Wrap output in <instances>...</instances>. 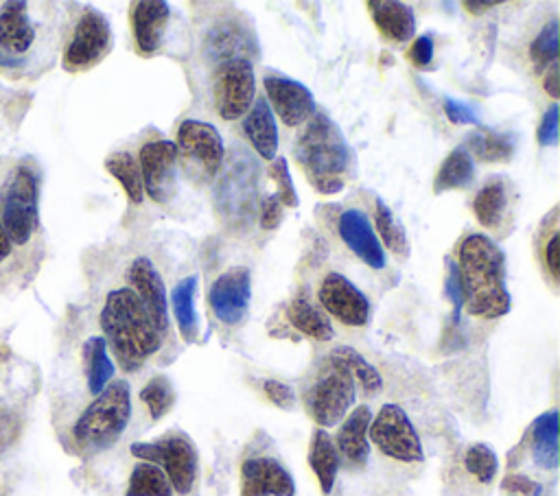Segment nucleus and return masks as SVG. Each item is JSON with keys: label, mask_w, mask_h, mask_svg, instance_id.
I'll list each match as a JSON object with an SVG mask.
<instances>
[{"label": "nucleus", "mask_w": 560, "mask_h": 496, "mask_svg": "<svg viewBox=\"0 0 560 496\" xmlns=\"http://www.w3.org/2000/svg\"><path fill=\"white\" fill-rule=\"evenodd\" d=\"M335 358H339L352 374V378L361 385V389L368 393V395H374L381 391L383 387V378L378 374V369L365 361L354 347H348V345H339L330 352Z\"/></svg>", "instance_id": "37"}, {"label": "nucleus", "mask_w": 560, "mask_h": 496, "mask_svg": "<svg viewBox=\"0 0 560 496\" xmlns=\"http://www.w3.org/2000/svg\"><path fill=\"white\" fill-rule=\"evenodd\" d=\"M129 450L136 459L158 465L166 474L173 494L184 496L192 489L199 457L195 444L184 433H168L155 441H136Z\"/></svg>", "instance_id": "6"}, {"label": "nucleus", "mask_w": 560, "mask_h": 496, "mask_svg": "<svg viewBox=\"0 0 560 496\" xmlns=\"http://www.w3.org/2000/svg\"><path fill=\"white\" fill-rule=\"evenodd\" d=\"M536 140L540 146H556L558 142V103H551L540 118Z\"/></svg>", "instance_id": "42"}, {"label": "nucleus", "mask_w": 560, "mask_h": 496, "mask_svg": "<svg viewBox=\"0 0 560 496\" xmlns=\"http://www.w3.org/2000/svg\"><path fill=\"white\" fill-rule=\"evenodd\" d=\"M11 247H13V243H11V238H9V234H7V229H4V225H2V221H0V262L9 258Z\"/></svg>", "instance_id": "53"}, {"label": "nucleus", "mask_w": 560, "mask_h": 496, "mask_svg": "<svg viewBox=\"0 0 560 496\" xmlns=\"http://www.w3.org/2000/svg\"><path fill=\"white\" fill-rule=\"evenodd\" d=\"M339 452L335 448L332 437L328 435L326 428H315L311 435V446H308V465L313 474L317 476V483L324 494L332 492V485L337 481L339 472Z\"/></svg>", "instance_id": "26"}, {"label": "nucleus", "mask_w": 560, "mask_h": 496, "mask_svg": "<svg viewBox=\"0 0 560 496\" xmlns=\"http://www.w3.org/2000/svg\"><path fill=\"white\" fill-rule=\"evenodd\" d=\"M195 291H197V275L192 273V275L182 277L175 284L173 295H171L177 330H179L182 339L188 343L197 341V334H199V319H197V310H195Z\"/></svg>", "instance_id": "28"}, {"label": "nucleus", "mask_w": 560, "mask_h": 496, "mask_svg": "<svg viewBox=\"0 0 560 496\" xmlns=\"http://www.w3.org/2000/svg\"><path fill=\"white\" fill-rule=\"evenodd\" d=\"M98 321L107 347L125 371L140 369L162 347L164 336L131 288L109 291Z\"/></svg>", "instance_id": "2"}, {"label": "nucleus", "mask_w": 560, "mask_h": 496, "mask_svg": "<svg viewBox=\"0 0 560 496\" xmlns=\"http://www.w3.org/2000/svg\"><path fill=\"white\" fill-rule=\"evenodd\" d=\"M112 48V28L96 9H85L74 24L72 37L63 50V68L81 72L96 66Z\"/></svg>", "instance_id": "10"}, {"label": "nucleus", "mask_w": 560, "mask_h": 496, "mask_svg": "<svg viewBox=\"0 0 560 496\" xmlns=\"http://www.w3.org/2000/svg\"><path fill=\"white\" fill-rule=\"evenodd\" d=\"M140 400L147 404L151 420H162L175 404V389L166 376H153L142 389Z\"/></svg>", "instance_id": "38"}, {"label": "nucleus", "mask_w": 560, "mask_h": 496, "mask_svg": "<svg viewBox=\"0 0 560 496\" xmlns=\"http://www.w3.org/2000/svg\"><path fill=\"white\" fill-rule=\"evenodd\" d=\"M177 146L173 140H151L140 146L138 168L144 192L155 203H166L177 181Z\"/></svg>", "instance_id": "12"}, {"label": "nucleus", "mask_w": 560, "mask_h": 496, "mask_svg": "<svg viewBox=\"0 0 560 496\" xmlns=\"http://www.w3.org/2000/svg\"><path fill=\"white\" fill-rule=\"evenodd\" d=\"M18 428H20L18 415L11 409L0 406V452L15 439Z\"/></svg>", "instance_id": "49"}, {"label": "nucleus", "mask_w": 560, "mask_h": 496, "mask_svg": "<svg viewBox=\"0 0 560 496\" xmlns=\"http://www.w3.org/2000/svg\"><path fill=\"white\" fill-rule=\"evenodd\" d=\"M464 468L479 483L488 485V483H492V479L497 476V470H499L497 452L486 444H472V446H468V450L464 454Z\"/></svg>", "instance_id": "39"}, {"label": "nucleus", "mask_w": 560, "mask_h": 496, "mask_svg": "<svg viewBox=\"0 0 560 496\" xmlns=\"http://www.w3.org/2000/svg\"><path fill=\"white\" fill-rule=\"evenodd\" d=\"M241 496H295V483L278 459L252 457L241 463Z\"/></svg>", "instance_id": "19"}, {"label": "nucleus", "mask_w": 560, "mask_h": 496, "mask_svg": "<svg viewBox=\"0 0 560 496\" xmlns=\"http://www.w3.org/2000/svg\"><path fill=\"white\" fill-rule=\"evenodd\" d=\"M293 153L317 192L335 194L343 190V175L350 170L352 149L326 114L315 111L308 118L295 140Z\"/></svg>", "instance_id": "3"}, {"label": "nucleus", "mask_w": 560, "mask_h": 496, "mask_svg": "<svg viewBox=\"0 0 560 496\" xmlns=\"http://www.w3.org/2000/svg\"><path fill=\"white\" fill-rule=\"evenodd\" d=\"M444 114L451 122L455 125H479V118L475 114V109L462 101H453V98H446L444 101Z\"/></svg>", "instance_id": "46"}, {"label": "nucleus", "mask_w": 560, "mask_h": 496, "mask_svg": "<svg viewBox=\"0 0 560 496\" xmlns=\"http://www.w3.org/2000/svg\"><path fill=\"white\" fill-rule=\"evenodd\" d=\"M269 175H271V179H273L276 186H278V190L273 192V194L278 197V201H280L282 205L295 208V205L300 203V199H298V192H295V186H293V179H291L289 164H287V160H284L282 155L271 162Z\"/></svg>", "instance_id": "41"}, {"label": "nucleus", "mask_w": 560, "mask_h": 496, "mask_svg": "<svg viewBox=\"0 0 560 496\" xmlns=\"http://www.w3.org/2000/svg\"><path fill=\"white\" fill-rule=\"evenodd\" d=\"M444 288H446V297H448L451 304H453V321L459 323V312H462L464 299H462V286H459L457 264H455L451 258L446 260V282H444Z\"/></svg>", "instance_id": "43"}, {"label": "nucleus", "mask_w": 560, "mask_h": 496, "mask_svg": "<svg viewBox=\"0 0 560 496\" xmlns=\"http://www.w3.org/2000/svg\"><path fill=\"white\" fill-rule=\"evenodd\" d=\"M125 496H173V487L158 465L138 461L129 474Z\"/></svg>", "instance_id": "35"}, {"label": "nucleus", "mask_w": 560, "mask_h": 496, "mask_svg": "<svg viewBox=\"0 0 560 496\" xmlns=\"http://www.w3.org/2000/svg\"><path fill=\"white\" fill-rule=\"evenodd\" d=\"M365 9L370 11L374 26L385 39L405 44L413 37L416 17L409 4L396 0H370L365 2Z\"/></svg>", "instance_id": "25"}, {"label": "nucleus", "mask_w": 560, "mask_h": 496, "mask_svg": "<svg viewBox=\"0 0 560 496\" xmlns=\"http://www.w3.org/2000/svg\"><path fill=\"white\" fill-rule=\"evenodd\" d=\"M468 146L481 162H508L514 155L516 138L512 133L479 129L468 138Z\"/></svg>", "instance_id": "33"}, {"label": "nucleus", "mask_w": 560, "mask_h": 496, "mask_svg": "<svg viewBox=\"0 0 560 496\" xmlns=\"http://www.w3.org/2000/svg\"><path fill=\"white\" fill-rule=\"evenodd\" d=\"M317 297L324 310L346 326L361 328L372 317V306L363 291H359L357 284H352L346 275L337 271L324 275Z\"/></svg>", "instance_id": "13"}, {"label": "nucleus", "mask_w": 560, "mask_h": 496, "mask_svg": "<svg viewBox=\"0 0 560 496\" xmlns=\"http://www.w3.org/2000/svg\"><path fill=\"white\" fill-rule=\"evenodd\" d=\"M177 153H182L188 162L197 164L203 175L212 177L225 157L223 138L214 125L203 120H184L177 129Z\"/></svg>", "instance_id": "15"}, {"label": "nucleus", "mask_w": 560, "mask_h": 496, "mask_svg": "<svg viewBox=\"0 0 560 496\" xmlns=\"http://www.w3.org/2000/svg\"><path fill=\"white\" fill-rule=\"evenodd\" d=\"M505 205H508L505 184L494 179V181H488L486 186H481V190L475 194L472 212L483 227H497L503 221Z\"/></svg>", "instance_id": "34"}, {"label": "nucleus", "mask_w": 560, "mask_h": 496, "mask_svg": "<svg viewBox=\"0 0 560 496\" xmlns=\"http://www.w3.org/2000/svg\"><path fill=\"white\" fill-rule=\"evenodd\" d=\"M354 393L357 389L350 369L339 358L328 354L317 371V378L304 391V409L319 428H328L348 415L357 398Z\"/></svg>", "instance_id": "5"}, {"label": "nucleus", "mask_w": 560, "mask_h": 496, "mask_svg": "<svg viewBox=\"0 0 560 496\" xmlns=\"http://www.w3.org/2000/svg\"><path fill=\"white\" fill-rule=\"evenodd\" d=\"M252 299V275L247 267H230L210 284L208 304L221 323L234 326L247 315Z\"/></svg>", "instance_id": "14"}, {"label": "nucleus", "mask_w": 560, "mask_h": 496, "mask_svg": "<svg viewBox=\"0 0 560 496\" xmlns=\"http://www.w3.org/2000/svg\"><path fill=\"white\" fill-rule=\"evenodd\" d=\"M203 50L210 61L217 66L234 59L252 61L258 55V44L252 33L241 20L223 17L210 26L203 39Z\"/></svg>", "instance_id": "17"}, {"label": "nucleus", "mask_w": 560, "mask_h": 496, "mask_svg": "<svg viewBox=\"0 0 560 496\" xmlns=\"http://www.w3.org/2000/svg\"><path fill=\"white\" fill-rule=\"evenodd\" d=\"M282 221V203L276 194H267L260 201V227L262 229H276Z\"/></svg>", "instance_id": "48"}, {"label": "nucleus", "mask_w": 560, "mask_h": 496, "mask_svg": "<svg viewBox=\"0 0 560 496\" xmlns=\"http://www.w3.org/2000/svg\"><path fill=\"white\" fill-rule=\"evenodd\" d=\"M171 20V7L164 0H140L131 7V31L138 52L153 55L160 50Z\"/></svg>", "instance_id": "21"}, {"label": "nucleus", "mask_w": 560, "mask_h": 496, "mask_svg": "<svg viewBox=\"0 0 560 496\" xmlns=\"http://www.w3.org/2000/svg\"><path fill=\"white\" fill-rule=\"evenodd\" d=\"M287 319L295 330L315 341H330L335 336V330L326 312L315 308L306 297H295L289 302Z\"/></svg>", "instance_id": "29"}, {"label": "nucleus", "mask_w": 560, "mask_h": 496, "mask_svg": "<svg viewBox=\"0 0 560 496\" xmlns=\"http://www.w3.org/2000/svg\"><path fill=\"white\" fill-rule=\"evenodd\" d=\"M262 83L273 116L278 114L287 127H298L315 114L313 92L304 83L282 74H267Z\"/></svg>", "instance_id": "16"}, {"label": "nucleus", "mask_w": 560, "mask_h": 496, "mask_svg": "<svg viewBox=\"0 0 560 496\" xmlns=\"http://www.w3.org/2000/svg\"><path fill=\"white\" fill-rule=\"evenodd\" d=\"M372 422V411L368 404L357 406L346 415L339 424L335 448L339 452V459L348 461L354 468H361L368 461L370 444H368V428Z\"/></svg>", "instance_id": "23"}, {"label": "nucleus", "mask_w": 560, "mask_h": 496, "mask_svg": "<svg viewBox=\"0 0 560 496\" xmlns=\"http://www.w3.org/2000/svg\"><path fill=\"white\" fill-rule=\"evenodd\" d=\"M131 420V391L127 380H112L72 424V439L85 452L116 444Z\"/></svg>", "instance_id": "4"}, {"label": "nucleus", "mask_w": 560, "mask_h": 496, "mask_svg": "<svg viewBox=\"0 0 560 496\" xmlns=\"http://www.w3.org/2000/svg\"><path fill=\"white\" fill-rule=\"evenodd\" d=\"M262 389H265V395L269 398V402H273L276 406H280V409H293L295 406V391L291 389V385L269 378V380L262 382Z\"/></svg>", "instance_id": "44"}, {"label": "nucleus", "mask_w": 560, "mask_h": 496, "mask_svg": "<svg viewBox=\"0 0 560 496\" xmlns=\"http://www.w3.org/2000/svg\"><path fill=\"white\" fill-rule=\"evenodd\" d=\"M501 487L508 489V492L521 494V496H540V492H542V485L536 483V481H532V479L525 476V474H508V476L503 479Z\"/></svg>", "instance_id": "47"}, {"label": "nucleus", "mask_w": 560, "mask_h": 496, "mask_svg": "<svg viewBox=\"0 0 560 496\" xmlns=\"http://www.w3.org/2000/svg\"><path fill=\"white\" fill-rule=\"evenodd\" d=\"M374 225L378 232V243H383L389 251H394L396 256L405 258L409 253V240L405 234V227L396 221L394 212L389 210V205L383 199H376L374 203Z\"/></svg>", "instance_id": "36"}, {"label": "nucleus", "mask_w": 560, "mask_h": 496, "mask_svg": "<svg viewBox=\"0 0 560 496\" xmlns=\"http://www.w3.org/2000/svg\"><path fill=\"white\" fill-rule=\"evenodd\" d=\"M409 61L418 68H427L433 61V39L431 35H420L411 42L409 52H407Z\"/></svg>", "instance_id": "45"}, {"label": "nucleus", "mask_w": 560, "mask_h": 496, "mask_svg": "<svg viewBox=\"0 0 560 496\" xmlns=\"http://www.w3.org/2000/svg\"><path fill=\"white\" fill-rule=\"evenodd\" d=\"M457 273L466 310L479 319H497L510 312L512 299L505 286V256L486 234H468L457 253Z\"/></svg>", "instance_id": "1"}, {"label": "nucleus", "mask_w": 560, "mask_h": 496, "mask_svg": "<svg viewBox=\"0 0 560 496\" xmlns=\"http://www.w3.org/2000/svg\"><path fill=\"white\" fill-rule=\"evenodd\" d=\"M127 280L136 297L142 302V306L151 315L155 328L164 336L168 330V299H166V286L158 267L151 262V258L138 256L131 260L127 269Z\"/></svg>", "instance_id": "18"}, {"label": "nucleus", "mask_w": 560, "mask_h": 496, "mask_svg": "<svg viewBox=\"0 0 560 496\" xmlns=\"http://www.w3.org/2000/svg\"><path fill=\"white\" fill-rule=\"evenodd\" d=\"M542 87L551 98L560 96V81H558V61L551 63L542 76Z\"/></svg>", "instance_id": "51"}, {"label": "nucleus", "mask_w": 560, "mask_h": 496, "mask_svg": "<svg viewBox=\"0 0 560 496\" xmlns=\"http://www.w3.org/2000/svg\"><path fill=\"white\" fill-rule=\"evenodd\" d=\"M529 57L536 63V68H549L558 61V20H549L534 42L529 44Z\"/></svg>", "instance_id": "40"}, {"label": "nucleus", "mask_w": 560, "mask_h": 496, "mask_svg": "<svg viewBox=\"0 0 560 496\" xmlns=\"http://www.w3.org/2000/svg\"><path fill=\"white\" fill-rule=\"evenodd\" d=\"M258 179V164L245 153H238L223 170L217 190L214 201L219 214L225 219V223H249L256 210V186Z\"/></svg>", "instance_id": "8"}, {"label": "nucleus", "mask_w": 560, "mask_h": 496, "mask_svg": "<svg viewBox=\"0 0 560 496\" xmlns=\"http://www.w3.org/2000/svg\"><path fill=\"white\" fill-rule=\"evenodd\" d=\"M105 168L122 186L127 199L133 205H140L144 199V188H142V177H140L136 157L127 151H114L105 157Z\"/></svg>", "instance_id": "32"}, {"label": "nucleus", "mask_w": 560, "mask_h": 496, "mask_svg": "<svg viewBox=\"0 0 560 496\" xmlns=\"http://www.w3.org/2000/svg\"><path fill=\"white\" fill-rule=\"evenodd\" d=\"M462 4H464V9H466L468 13L481 15V13L490 11V9H494L497 4H501V0H464Z\"/></svg>", "instance_id": "52"}, {"label": "nucleus", "mask_w": 560, "mask_h": 496, "mask_svg": "<svg viewBox=\"0 0 560 496\" xmlns=\"http://www.w3.org/2000/svg\"><path fill=\"white\" fill-rule=\"evenodd\" d=\"M472 177H475L472 155L464 146H457L442 160L433 179V192L466 188L472 181Z\"/></svg>", "instance_id": "31"}, {"label": "nucleus", "mask_w": 560, "mask_h": 496, "mask_svg": "<svg viewBox=\"0 0 560 496\" xmlns=\"http://www.w3.org/2000/svg\"><path fill=\"white\" fill-rule=\"evenodd\" d=\"M337 229H339V238L361 262H365L372 269L385 267V249L378 243L368 216L361 210L357 208L346 210L339 216Z\"/></svg>", "instance_id": "20"}, {"label": "nucleus", "mask_w": 560, "mask_h": 496, "mask_svg": "<svg viewBox=\"0 0 560 496\" xmlns=\"http://www.w3.org/2000/svg\"><path fill=\"white\" fill-rule=\"evenodd\" d=\"M532 459L542 470L558 465V411H545L532 424Z\"/></svg>", "instance_id": "27"}, {"label": "nucleus", "mask_w": 560, "mask_h": 496, "mask_svg": "<svg viewBox=\"0 0 560 496\" xmlns=\"http://www.w3.org/2000/svg\"><path fill=\"white\" fill-rule=\"evenodd\" d=\"M368 435L370 441L389 459L402 463H418L424 459L420 435L405 409L398 404H383L372 417Z\"/></svg>", "instance_id": "9"}, {"label": "nucleus", "mask_w": 560, "mask_h": 496, "mask_svg": "<svg viewBox=\"0 0 560 496\" xmlns=\"http://www.w3.org/2000/svg\"><path fill=\"white\" fill-rule=\"evenodd\" d=\"M243 133L247 135L258 157L267 162H273L278 157V127L267 98H254L243 120Z\"/></svg>", "instance_id": "24"}, {"label": "nucleus", "mask_w": 560, "mask_h": 496, "mask_svg": "<svg viewBox=\"0 0 560 496\" xmlns=\"http://www.w3.org/2000/svg\"><path fill=\"white\" fill-rule=\"evenodd\" d=\"M2 225L11 243L24 245L39 221V181L31 166L20 164L2 194Z\"/></svg>", "instance_id": "7"}, {"label": "nucleus", "mask_w": 560, "mask_h": 496, "mask_svg": "<svg viewBox=\"0 0 560 496\" xmlns=\"http://www.w3.org/2000/svg\"><path fill=\"white\" fill-rule=\"evenodd\" d=\"M545 267L551 275L553 282H558L560 277V234L553 232L547 240V247H545Z\"/></svg>", "instance_id": "50"}, {"label": "nucleus", "mask_w": 560, "mask_h": 496, "mask_svg": "<svg viewBox=\"0 0 560 496\" xmlns=\"http://www.w3.org/2000/svg\"><path fill=\"white\" fill-rule=\"evenodd\" d=\"M256 98V76L252 61L234 59L219 66L214 76V105L223 120L245 116Z\"/></svg>", "instance_id": "11"}, {"label": "nucleus", "mask_w": 560, "mask_h": 496, "mask_svg": "<svg viewBox=\"0 0 560 496\" xmlns=\"http://www.w3.org/2000/svg\"><path fill=\"white\" fill-rule=\"evenodd\" d=\"M26 9V2H7L0 9V59H18L31 50L35 26Z\"/></svg>", "instance_id": "22"}, {"label": "nucleus", "mask_w": 560, "mask_h": 496, "mask_svg": "<svg viewBox=\"0 0 560 496\" xmlns=\"http://www.w3.org/2000/svg\"><path fill=\"white\" fill-rule=\"evenodd\" d=\"M83 369L92 395L101 393L112 382L114 363L107 354V343L103 336H90L83 343Z\"/></svg>", "instance_id": "30"}]
</instances>
